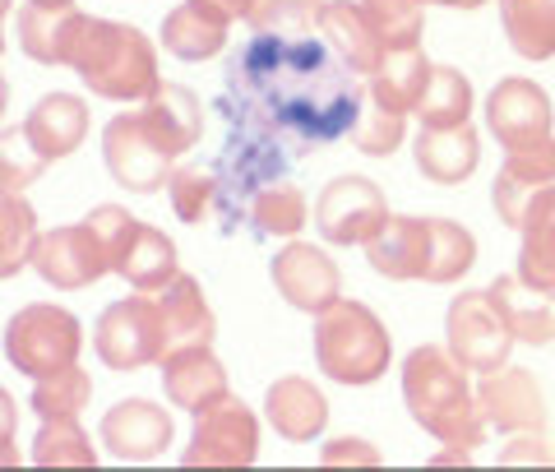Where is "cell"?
Returning a JSON list of instances; mask_svg holds the SVG:
<instances>
[{
	"instance_id": "29",
	"label": "cell",
	"mask_w": 555,
	"mask_h": 472,
	"mask_svg": "<svg viewBox=\"0 0 555 472\" xmlns=\"http://www.w3.org/2000/svg\"><path fill=\"white\" fill-rule=\"evenodd\" d=\"M163 320H167V353L171 347H190V343H214V310L204 302L199 278L177 273L158 296Z\"/></svg>"
},
{
	"instance_id": "11",
	"label": "cell",
	"mask_w": 555,
	"mask_h": 472,
	"mask_svg": "<svg viewBox=\"0 0 555 472\" xmlns=\"http://www.w3.org/2000/svg\"><path fill=\"white\" fill-rule=\"evenodd\" d=\"M102 157H107V171L116 177V186L134 190V195H153L171 181V157L158 139L144 130L139 112H126V116H112L107 130H102Z\"/></svg>"
},
{
	"instance_id": "28",
	"label": "cell",
	"mask_w": 555,
	"mask_h": 472,
	"mask_svg": "<svg viewBox=\"0 0 555 472\" xmlns=\"http://www.w3.org/2000/svg\"><path fill=\"white\" fill-rule=\"evenodd\" d=\"M228 28L232 24L222 14L199 5V0H185V5H177L163 20V47L177 61H208L228 47Z\"/></svg>"
},
{
	"instance_id": "49",
	"label": "cell",
	"mask_w": 555,
	"mask_h": 472,
	"mask_svg": "<svg viewBox=\"0 0 555 472\" xmlns=\"http://www.w3.org/2000/svg\"><path fill=\"white\" fill-rule=\"evenodd\" d=\"M14 0H0V24H5V14H10ZM0 51H5V33H0Z\"/></svg>"
},
{
	"instance_id": "41",
	"label": "cell",
	"mask_w": 555,
	"mask_h": 472,
	"mask_svg": "<svg viewBox=\"0 0 555 472\" xmlns=\"http://www.w3.org/2000/svg\"><path fill=\"white\" fill-rule=\"evenodd\" d=\"M361 10L393 51L422 42V0H361Z\"/></svg>"
},
{
	"instance_id": "38",
	"label": "cell",
	"mask_w": 555,
	"mask_h": 472,
	"mask_svg": "<svg viewBox=\"0 0 555 472\" xmlns=\"http://www.w3.org/2000/svg\"><path fill=\"white\" fill-rule=\"evenodd\" d=\"M324 0H255L246 24L255 33H278V38H310L320 33Z\"/></svg>"
},
{
	"instance_id": "35",
	"label": "cell",
	"mask_w": 555,
	"mask_h": 472,
	"mask_svg": "<svg viewBox=\"0 0 555 472\" xmlns=\"http://www.w3.org/2000/svg\"><path fill=\"white\" fill-rule=\"evenodd\" d=\"M38 214L20 190H0V278H14L33 259Z\"/></svg>"
},
{
	"instance_id": "2",
	"label": "cell",
	"mask_w": 555,
	"mask_h": 472,
	"mask_svg": "<svg viewBox=\"0 0 555 472\" xmlns=\"http://www.w3.org/2000/svg\"><path fill=\"white\" fill-rule=\"evenodd\" d=\"M403 404L412 422L449 449H473L486 441V417L463 380V361L449 347H412L403 361Z\"/></svg>"
},
{
	"instance_id": "12",
	"label": "cell",
	"mask_w": 555,
	"mask_h": 472,
	"mask_svg": "<svg viewBox=\"0 0 555 472\" xmlns=\"http://www.w3.org/2000/svg\"><path fill=\"white\" fill-rule=\"evenodd\" d=\"M551 126H555L551 98L532 79H500L495 93L486 98V130L500 139L505 153L542 144V139H551Z\"/></svg>"
},
{
	"instance_id": "17",
	"label": "cell",
	"mask_w": 555,
	"mask_h": 472,
	"mask_svg": "<svg viewBox=\"0 0 555 472\" xmlns=\"http://www.w3.org/2000/svg\"><path fill=\"white\" fill-rule=\"evenodd\" d=\"M551 186H555V139H542V144H532V149L509 153L505 167H500V177H495V186H491V204H495L500 222L524 227L528 208Z\"/></svg>"
},
{
	"instance_id": "21",
	"label": "cell",
	"mask_w": 555,
	"mask_h": 472,
	"mask_svg": "<svg viewBox=\"0 0 555 472\" xmlns=\"http://www.w3.org/2000/svg\"><path fill=\"white\" fill-rule=\"evenodd\" d=\"M264 417L269 426L292 445H310L315 435L328 426V398L301 375H283L278 384H269L264 394Z\"/></svg>"
},
{
	"instance_id": "20",
	"label": "cell",
	"mask_w": 555,
	"mask_h": 472,
	"mask_svg": "<svg viewBox=\"0 0 555 472\" xmlns=\"http://www.w3.org/2000/svg\"><path fill=\"white\" fill-rule=\"evenodd\" d=\"M89 28V14L79 5H24L20 10V47L38 65H69L75 47Z\"/></svg>"
},
{
	"instance_id": "9",
	"label": "cell",
	"mask_w": 555,
	"mask_h": 472,
	"mask_svg": "<svg viewBox=\"0 0 555 472\" xmlns=\"http://www.w3.org/2000/svg\"><path fill=\"white\" fill-rule=\"evenodd\" d=\"M259 454V422L241 398H222L208 412H195V435L181 449L185 468H250Z\"/></svg>"
},
{
	"instance_id": "31",
	"label": "cell",
	"mask_w": 555,
	"mask_h": 472,
	"mask_svg": "<svg viewBox=\"0 0 555 472\" xmlns=\"http://www.w3.org/2000/svg\"><path fill=\"white\" fill-rule=\"evenodd\" d=\"M500 24L524 61L555 56V0H500Z\"/></svg>"
},
{
	"instance_id": "25",
	"label": "cell",
	"mask_w": 555,
	"mask_h": 472,
	"mask_svg": "<svg viewBox=\"0 0 555 472\" xmlns=\"http://www.w3.org/2000/svg\"><path fill=\"white\" fill-rule=\"evenodd\" d=\"M430 75H436V65L422 56V47H398L366 79V98L375 102V107L408 116V112L422 107V98L430 89Z\"/></svg>"
},
{
	"instance_id": "30",
	"label": "cell",
	"mask_w": 555,
	"mask_h": 472,
	"mask_svg": "<svg viewBox=\"0 0 555 472\" xmlns=\"http://www.w3.org/2000/svg\"><path fill=\"white\" fill-rule=\"evenodd\" d=\"M524 251H518V278L532 288H555V186L537 195L524 218Z\"/></svg>"
},
{
	"instance_id": "14",
	"label": "cell",
	"mask_w": 555,
	"mask_h": 472,
	"mask_svg": "<svg viewBox=\"0 0 555 472\" xmlns=\"http://www.w3.org/2000/svg\"><path fill=\"white\" fill-rule=\"evenodd\" d=\"M477 408L486 417V426L514 431V435L542 431V422H546L542 384H537V375L524 371V366H500V371H486L481 390H477Z\"/></svg>"
},
{
	"instance_id": "23",
	"label": "cell",
	"mask_w": 555,
	"mask_h": 472,
	"mask_svg": "<svg viewBox=\"0 0 555 472\" xmlns=\"http://www.w3.org/2000/svg\"><path fill=\"white\" fill-rule=\"evenodd\" d=\"M24 130L33 139V149L47 163H56V157H69L83 144V135H89V107L75 93H47L33 102V112L24 116Z\"/></svg>"
},
{
	"instance_id": "15",
	"label": "cell",
	"mask_w": 555,
	"mask_h": 472,
	"mask_svg": "<svg viewBox=\"0 0 555 472\" xmlns=\"http://www.w3.org/2000/svg\"><path fill=\"white\" fill-rule=\"evenodd\" d=\"M102 445H107L112 459L120 463H149L171 445V417L167 408L149 404V398H120L116 408H107L102 417Z\"/></svg>"
},
{
	"instance_id": "4",
	"label": "cell",
	"mask_w": 555,
	"mask_h": 472,
	"mask_svg": "<svg viewBox=\"0 0 555 472\" xmlns=\"http://www.w3.org/2000/svg\"><path fill=\"white\" fill-rule=\"evenodd\" d=\"M393 343L366 302H338L315 315V366L338 384H375L389 371Z\"/></svg>"
},
{
	"instance_id": "36",
	"label": "cell",
	"mask_w": 555,
	"mask_h": 472,
	"mask_svg": "<svg viewBox=\"0 0 555 472\" xmlns=\"http://www.w3.org/2000/svg\"><path fill=\"white\" fill-rule=\"evenodd\" d=\"M477 265V237L449 218H430V269L426 283H459V278Z\"/></svg>"
},
{
	"instance_id": "7",
	"label": "cell",
	"mask_w": 555,
	"mask_h": 472,
	"mask_svg": "<svg viewBox=\"0 0 555 472\" xmlns=\"http://www.w3.org/2000/svg\"><path fill=\"white\" fill-rule=\"evenodd\" d=\"M449 353L463 361V371H500L514 353V329L500 315L491 292H463L444 315Z\"/></svg>"
},
{
	"instance_id": "46",
	"label": "cell",
	"mask_w": 555,
	"mask_h": 472,
	"mask_svg": "<svg viewBox=\"0 0 555 472\" xmlns=\"http://www.w3.org/2000/svg\"><path fill=\"white\" fill-rule=\"evenodd\" d=\"M199 5H208L214 14H222L228 24H236V20H246V14L255 10V0H199Z\"/></svg>"
},
{
	"instance_id": "43",
	"label": "cell",
	"mask_w": 555,
	"mask_h": 472,
	"mask_svg": "<svg viewBox=\"0 0 555 472\" xmlns=\"http://www.w3.org/2000/svg\"><path fill=\"white\" fill-rule=\"evenodd\" d=\"M14 422H20V408H14L10 390L0 384V468H20V445H14Z\"/></svg>"
},
{
	"instance_id": "22",
	"label": "cell",
	"mask_w": 555,
	"mask_h": 472,
	"mask_svg": "<svg viewBox=\"0 0 555 472\" xmlns=\"http://www.w3.org/2000/svg\"><path fill=\"white\" fill-rule=\"evenodd\" d=\"M139 120H144V130L158 139L171 157L190 153L204 135L199 98L190 89H181V84H158V93L144 98V107H139Z\"/></svg>"
},
{
	"instance_id": "24",
	"label": "cell",
	"mask_w": 555,
	"mask_h": 472,
	"mask_svg": "<svg viewBox=\"0 0 555 472\" xmlns=\"http://www.w3.org/2000/svg\"><path fill=\"white\" fill-rule=\"evenodd\" d=\"M416 171L436 186H463L481 163V139L473 126H449V130H430L422 126L416 135Z\"/></svg>"
},
{
	"instance_id": "47",
	"label": "cell",
	"mask_w": 555,
	"mask_h": 472,
	"mask_svg": "<svg viewBox=\"0 0 555 472\" xmlns=\"http://www.w3.org/2000/svg\"><path fill=\"white\" fill-rule=\"evenodd\" d=\"M422 5H454V10H477L486 0H422Z\"/></svg>"
},
{
	"instance_id": "13",
	"label": "cell",
	"mask_w": 555,
	"mask_h": 472,
	"mask_svg": "<svg viewBox=\"0 0 555 472\" xmlns=\"http://www.w3.org/2000/svg\"><path fill=\"white\" fill-rule=\"evenodd\" d=\"M269 278H273L278 296L306 315H320L324 306H334L338 292H343L338 265L324 251L306 246V241H292L287 251H278V259L269 265Z\"/></svg>"
},
{
	"instance_id": "27",
	"label": "cell",
	"mask_w": 555,
	"mask_h": 472,
	"mask_svg": "<svg viewBox=\"0 0 555 472\" xmlns=\"http://www.w3.org/2000/svg\"><path fill=\"white\" fill-rule=\"evenodd\" d=\"M112 273L126 278L134 292H163L171 278H177V246H171L167 232L139 222L130 232V241H126V251L116 255Z\"/></svg>"
},
{
	"instance_id": "8",
	"label": "cell",
	"mask_w": 555,
	"mask_h": 472,
	"mask_svg": "<svg viewBox=\"0 0 555 472\" xmlns=\"http://www.w3.org/2000/svg\"><path fill=\"white\" fill-rule=\"evenodd\" d=\"M28 265L47 288L79 292V288H93L98 278L112 273V255H107L102 237L93 232L89 222H75V227H51V232H38Z\"/></svg>"
},
{
	"instance_id": "44",
	"label": "cell",
	"mask_w": 555,
	"mask_h": 472,
	"mask_svg": "<svg viewBox=\"0 0 555 472\" xmlns=\"http://www.w3.org/2000/svg\"><path fill=\"white\" fill-rule=\"evenodd\" d=\"M320 463H328V468H334V463H379V454L375 449H366V441H328L324 445V454H320Z\"/></svg>"
},
{
	"instance_id": "6",
	"label": "cell",
	"mask_w": 555,
	"mask_h": 472,
	"mask_svg": "<svg viewBox=\"0 0 555 472\" xmlns=\"http://www.w3.org/2000/svg\"><path fill=\"white\" fill-rule=\"evenodd\" d=\"M93 353L107 371H144L167 353V320L163 306L149 296L112 302L93 324Z\"/></svg>"
},
{
	"instance_id": "16",
	"label": "cell",
	"mask_w": 555,
	"mask_h": 472,
	"mask_svg": "<svg viewBox=\"0 0 555 472\" xmlns=\"http://www.w3.org/2000/svg\"><path fill=\"white\" fill-rule=\"evenodd\" d=\"M163 390L171 408L185 412H208L214 404L228 398V371L222 361L208 353V343H190V347H171L163 353Z\"/></svg>"
},
{
	"instance_id": "5",
	"label": "cell",
	"mask_w": 555,
	"mask_h": 472,
	"mask_svg": "<svg viewBox=\"0 0 555 472\" xmlns=\"http://www.w3.org/2000/svg\"><path fill=\"white\" fill-rule=\"evenodd\" d=\"M79 347H83V329L65 306L33 302L24 310H14L5 324V357H10V366H20L33 380L75 366Z\"/></svg>"
},
{
	"instance_id": "26",
	"label": "cell",
	"mask_w": 555,
	"mask_h": 472,
	"mask_svg": "<svg viewBox=\"0 0 555 472\" xmlns=\"http://www.w3.org/2000/svg\"><path fill=\"white\" fill-rule=\"evenodd\" d=\"M486 292L495 296V306L509 320L518 343H537V347L555 343V288H532L518 273H505Z\"/></svg>"
},
{
	"instance_id": "32",
	"label": "cell",
	"mask_w": 555,
	"mask_h": 472,
	"mask_svg": "<svg viewBox=\"0 0 555 472\" xmlns=\"http://www.w3.org/2000/svg\"><path fill=\"white\" fill-rule=\"evenodd\" d=\"M28 459L38 468H98V449L75 417H42V431L33 435Z\"/></svg>"
},
{
	"instance_id": "37",
	"label": "cell",
	"mask_w": 555,
	"mask_h": 472,
	"mask_svg": "<svg viewBox=\"0 0 555 472\" xmlns=\"http://www.w3.org/2000/svg\"><path fill=\"white\" fill-rule=\"evenodd\" d=\"M89 398H93V375L79 371V361H75V366H65V371H51L33 384L28 408L38 417H79L89 408Z\"/></svg>"
},
{
	"instance_id": "1",
	"label": "cell",
	"mask_w": 555,
	"mask_h": 472,
	"mask_svg": "<svg viewBox=\"0 0 555 472\" xmlns=\"http://www.w3.org/2000/svg\"><path fill=\"white\" fill-rule=\"evenodd\" d=\"M222 84H228L222 107L232 126H241V139L278 153L283 163H297L310 149L352 135L366 107L361 79L320 33L310 38L255 33L228 61Z\"/></svg>"
},
{
	"instance_id": "18",
	"label": "cell",
	"mask_w": 555,
	"mask_h": 472,
	"mask_svg": "<svg viewBox=\"0 0 555 472\" xmlns=\"http://www.w3.org/2000/svg\"><path fill=\"white\" fill-rule=\"evenodd\" d=\"M320 38L347 61L352 75H366V79L379 69V61L393 51L385 38H379V28L371 24V14L361 10V0H324V10H320Z\"/></svg>"
},
{
	"instance_id": "48",
	"label": "cell",
	"mask_w": 555,
	"mask_h": 472,
	"mask_svg": "<svg viewBox=\"0 0 555 472\" xmlns=\"http://www.w3.org/2000/svg\"><path fill=\"white\" fill-rule=\"evenodd\" d=\"M5 107H10V84H5V75H0V116H5Z\"/></svg>"
},
{
	"instance_id": "40",
	"label": "cell",
	"mask_w": 555,
	"mask_h": 472,
	"mask_svg": "<svg viewBox=\"0 0 555 472\" xmlns=\"http://www.w3.org/2000/svg\"><path fill=\"white\" fill-rule=\"evenodd\" d=\"M47 171V157L33 149V139L24 126H10V130H0V190H24L38 181Z\"/></svg>"
},
{
	"instance_id": "10",
	"label": "cell",
	"mask_w": 555,
	"mask_h": 472,
	"mask_svg": "<svg viewBox=\"0 0 555 472\" xmlns=\"http://www.w3.org/2000/svg\"><path fill=\"white\" fill-rule=\"evenodd\" d=\"M385 218L389 204L366 177H334L315 200V227L328 246H371Z\"/></svg>"
},
{
	"instance_id": "42",
	"label": "cell",
	"mask_w": 555,
	"mask_h": 472,
	"mask_svg": "<svg viewBox=\"0 0 555 472\" xmlns=\"http://www.w3.org/2000/svg\"><path fill=\"white\" fill-rule=\"evenodd\" d=\"M403 139H408V120L398 112H385V107H375V102L361 107L357 126H352V144L366 157H389Z\"/></svg>"
},
{
	"instance_id": "39",
	"label": "cell",
	"mask_w": 555,
	"mask_h": 472,
	"mask_svg": "<svg viewBox=\"0 0 555 472\" xmlns=\"http://www.w3.org/2000/svg\"><path fill=\"white\" fill-rule=\"evenodd\" d=\"M171 208H177V218L190 222V227H199L208 214H214V204H218V171H204V167H181V171H171Z\"/></svg>"
},
{
	"instance_id": "19",
	"label": "cell",
	"mask_w": 555,
	"mask_h": 472,
	"mask_svg": "<svg viewBox=\"0 0 555 472\" xmlns=\"http://www.w3.org/2000/svg\"><path fill=\"white\" fill-rule=\"evenodd\" d=\"M371 269L393 283H426L430 269V218H403L389 214L385 227L371 237Z\"/></svg>"
},
{
	"instance_id": "45",
	"label": "cell",
	"mask_w": 555,
	"mask_h": 472,
	"mask_svg": "<svg viewBox=\"0 0 555 472\" xmlns=\"http://www.w3.org/2000/svg\"><path fill=\"white\" fill-rule=\"evenodd\" d=\"M542 441H514L505 454H500V459L505 463H555V454L551 449H537Z\"/></svg>"
},
{
	"instance_id": "3",
	"label": "cell",
	"mask_w": 555,
	"mask_h": 472,
	"mask_svg": "<svg viewBox=\"0 0 555 472\" xmlns=\"http://www.w3.org/2000/svg\"><path fill=\"white\" fill-rule=\"evenodd\" d=\"M69 65L107 102H139L158 93V51L134 24L89 20Z\"/></svg>"
},
{
	"instance_id": "34",
	"label": "cell",
	"mask_w": 555,
	"mask_h": 472,
	"mask_svg": "<svg viewBox=\"0 0 555 472\" xmlns=\"http://www.w3.org/2000/svg\"><path fill=\"white\" fill-rule=\"evenodd\" d=\"M422 126L430 130H449V126H467V116H473V84H467L463 69L454 65H436V75H430V89L422 98Z\"/></svg>"
},
{
	"instance_id": "33",
	"label": "cell",
	"mask_w": 555,
	"mask_h": 472,
	"mask_svg": "<svg viewBox=\"0 0 555 472\" xmlns=\"http://www.w3.org/2000/svg\"><path fill=\"white\" fill-rule=\"evenodd\" d=\"M246 214H250L259 237H297L310 218V204L292 181H269L250 195Z\"/></svg>"
},
{
	"instance_id": "50",
	"label": "cell",
	"mask_w": 555,
	"mask_h": 472,
	"mask_svg": "<svg viewBox=\"0 0 555 472\" xmlns=\"http://www.w3.org/2000/svg\"><path fill=\"white\" fill-rule=\"evenodd\" d=\"M24 5H75V0H24Z\"/></svg>"
}]
</instances>
